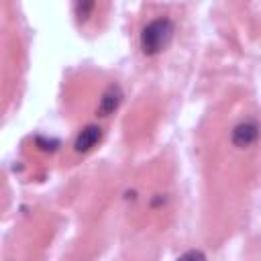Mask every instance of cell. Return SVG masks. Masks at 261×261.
<instances>
[{"label":"cell","instance_id":"6","mask_svg":"<svg viewBox=\"0 0 261 261\" xmlns=\"http://www.w3.org/2000/svg\"><path fill=\"white\" fill-rule=\"evenodd\" d=\"M90 10H94V4H92V2H86V4H77V6H75V12H77L80 18H82V16L88 18Z\"/></svg>","mask_w":261,"mask_h":261},{"label":"cell","instance_id":"5","mask_svg":"<svg viewBox=\"0 0 261 261\" xmlns=\"http://www.w3.org/2000/svg\"><path fill=\"white\" fill-rule=\"evenodd\" d=\"M177 261H206V255H204L202 251H188V253H184Z\"/></svg>","mask_w":261,"mask_h":261},{"label":"cell","instance_id":"1","mask_svg":"<svg viewBox=\"0 0 261 261\" xmlns=\"http://www.w3.org/2000/svg\"><path fill=\"white\" fill-rule=\"evenodd\" d=\"M173 37V22L169 18H153L141 33V49L147 55L161 53Z\"/></svg>","mask_w":261,"mask_h":261},{"label":"cell","instance_id":"2","mask_svg":"<svg viewBox=\"0 0 261 261\" xmlns=\"http://www.w3.org/2000/svg\"><path fill=\"white\" fill-rule=\"evenodd\" d=\"M257 133H259L257 122H253V120L241 122V124H237L232 128V135H230L232 145L239 147V149H247V147H251L257 141Z\"/></svg>","mask_w":261,"mask_h":261},{"label":"cell","instance_id":"3","mask_svg":"<svg viewBox=\"0 0 261 261\" xmlns=\"http://www.w3.org/2000/svg\"><path fill=\"white\" fill-rule=\"evenodd\" d=\"M100 137H102V128L96 126V124H88V126L75 137L73 147H75L77 153H86V151H90L92 147H96V143L100 141Z\"/></svg>","mask_w":261,"mask_h":261},{"label":"cell","instance_id":"4","mask_svg":"<svg viewBox=\"0 0 261 261\" xmlns=\"http://www.w3.org/2000/svg\"><path fill=\"white\" fill-rule=\"evenodd\" d=\"M120 100H122V92H120V88H118V86H110V88L102 94V98H100L98 114H100V116H108V114H112V112L118 108Z\"/></svg>","mask_w":261,"mask_h":261}]
</instances>
